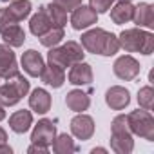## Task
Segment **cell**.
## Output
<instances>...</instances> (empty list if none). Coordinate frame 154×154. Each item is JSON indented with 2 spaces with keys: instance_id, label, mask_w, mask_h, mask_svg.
Listing matches in <instances>:
<instances>
[{
  "instance_id": "cell-22",
  "label": "cell",
  "mask_w": 154,
  "mask_h": 154,
  "mask_svg": "<svg viewBox=\"0 0 154 154\" xmlns=\"http://www.w3.org/2000/svg\"><path fill=\"white\" fill-rule=\"evenodd\" d=\"M8 11L15 22H22L24 18H27L31 15V2L29 0H15V2L9 4Z\"/></svg>"
},
{
  "instance_id": "cell-30",
  "label": "cell",
  "mask_w": 154,
  "mask_h": 154,
  "mask_svg": "<svg viewBox=\"0 0 154 154\" xmlns=\"http://www.w3.org/2000/svg\"><path fill=\"white\" fill-rule=\"evenodd\" d=\"M11 24H18V22L13 20V17L9 15L8 8H2V9H0V29H4V27H8Z\"/></svg>"
},
{
  "instance_id": "cell-32",
  "label": "cell",
  "mask_w": 154,
  "mask_h": 154,
  "mask_svg": "<svg viewBox=\"0 0 154 154\" xmlns=\"http://www.w3.org/2000/svg\"><path fill=\"white\" fill-rule=\"evenodd\" d=\"M29 154H47V147L45 145H38V143H33L29 149H27Z\"/></svg>"
},
{
  "instance_id": "cell-5",
  "label": "cell",
  "mask_w": 154,
  "mask_h": 154,
  "mask_svg": "<svg viewBox=\"0 0 154 154\" xmlns=\"http://www.w3.org/2000/svg\"><path fill=\"white\" fill-rule=\"evenodd\" d=\"M127 123L132 134L154 141V118L149 114V111H132L127 116Z\"/></svg>"
},
{
  "instance_id": "cell-29",
  "label": "cell",
  "mask_w": 154,
  "mask_h": 154,
  "mask_svg": "<svg viewBox=\"0 0 154 154\" xmlns=\"http://www.w3.org/2000/svg\"><path fill=\"white\" fill-rule=\"evenodd\" d=\"M114 2H116V0H89L91 8H93L96 13H107Z\"/></svg>"
},
{
  "instance_id": "cell-31",
  "label": "cell",
  "mask_w": 154,
  "mask_h": 154,
  "mask_svg": "<svg viewBox=\"0 0 154 154\" xmlns=\"http://www.w3.org/2000/svg\"><path fill=\"white\" fill-rule=\"evenodd\" d=\"M54 4H58L65 11H72L74 8H78L82 4V0H54Z\"/></svg>"
},
{
  "instance_id": "cell-18",
  "label": "cell",
  "mask_w": 154,
  "mask_h": 154,
  "mask_svg": "<svg viewBox=\"0 0 154 154\" xmlns=\"http://www.w3.org/2000/svg\"><path fill=\"white\" fill-rule=\"evenodd\" d=\"M132 15H134V6L131 2H127V0H120V2L111 9V18L118 26L127 24L129 20H132Z\"/></svg>"
},
{
  "instance_id": "cell-26",
  "label": "cell",
  "mask_w": 154,
  "mask_h": 154,
  "mask_svg": "<svg viewBox=\"0 0 154 154\" xmlns=\"http://www.w3.org/2000/svg\"><path fill=\"white\" fill-rule=\"evenodd\" d=\"M40 38V42H42V45H45V47H54V45H58L60 42H62V38H63V27H51L49 31H45L42 36H38Z\"/></svg>"
},
{
  "instance_id": "cell-38",
  "label": "cell",
  "mask_w": 154,
  "mask_h": 154,
  "mask_svg": "<svg viewBox=\"0 0 154 154\" xmlns=\"http://www.w3.org/2000/svg\"><path fill=\"white\" fill-rule=\"evenodd\" d=\"M127 2H131V0H127Z\"/></svg>"
},
{
  "instance_id": "cell-23",
  "label": "cell",
  "mask_w": 154,
  "mask_h": 154,
  "mask_svg": "<svg viewBox=\"0 0 154 154\" xmlns=\"http://www.w3.org/2000/svg\"><path fill=\"white\" fill-rule=\"evenodd\" d=\"M44 8H45V13H47L49 20H51L53 27H63L67 24V11L63 8H60L54 2H51L49 6H44Z\"/></svg>"
},
{
  "instance_id": "cell-14",
  "label": "cell",
  "mask_w": 154,
  "mask_h": 154,
  "mask_svg": "<svg viewBox=\"0 0 154 154\" xmlns=\"http://www.w3.org/2000/svg\"><path fill=\"white\" fill-rule=\"evenodd\" d=\"M40 78H42V82L45 85H51V87L58 89L65 82V72H63L62 67H58L54 63H49V65H44V71L40 74Z\"/></svg>"
},
{
  "instance_id": "cell-1",
  "label": "cell",
  "mask_w": 154,
  "mask_h": 154,
  "mask_svg": "<svg viewBox=\"0 0 154 154\" xmlns=\"http://www.w3.org/2000/svg\"><path fill=\"white\" fill-rule=\"evenodd\" d=\"M82 47L87 53H94V54H102V56H112L120 51V42H118L116 35H112L105 29L94 27V29L82 35Z\"/></svg>"
},
{
  "instance_id": "cell-35",
  "label": "cell",
  "mask_w": 154,
  "mask_h": 154,
  "mask_svg": "<svg viewBox=\"0 0 154 154\" xmlns=\"http://www.w3.org/2000/svg\"><path fill=\"white\" fill-rule=\"evenodd\" d=\"M4 118H6V111H4V105L0 103V122H2Z\"/></svg>"
},
{
  "instance_id": "cell-36",
  "label": "cell",
  "mask_w": 154,
  "mask_h": 154,
  "mask_svg": "<svg viewBox=\"0 0 154 154\" xmlns=\"http://www.w3.org/2000/svg\"><path fill=\"white\" fill-rule=\"evenodd\" d=\"M93 152L96 154V152H105V149H93Z\"/></svg>"
},
{
  "instance_id": "cell-33",
  "label": "cell",
  "mask_w": 154,
  "mask_h": 154,
  "mask_svg": "<svg viewBox=\"0 0 154 154\" xmlns=\"http://www.w3.org/2000/svg\"><path fill=\"white\" fill-rule=\"evenodd\" d=\"M0 152H4V154H11L13 150H11V147H9V145H6V143H0Z\"/></svg>"
},
{
  "instance_id": "cell-7",
  "label": "cell",
  "mask_w": 154,
  "mask_h": 154,
  "mask_svg": "<svg viewBox=\"0 0 154 154\" xmlns=\"http://www.w3.org/2000/svg\"><path fill=\"white\" fill-rule=\"evenodd\" d=\"M96 20H98V13L91 6H82L80 4L78 8L72 9V15H71V26L76 31L91 27L93 24H96Z\"/></svg>"
},
{
  "instance_id": "cell-16",
  "label": "cell",
  "mask_w": 154,
  "mask_h": 154,
  "mask_svg": "<svg viewBox=\"0 0 154 154\" xmlns=\"http://www.w3.org/2000/svg\"><path fill=\"white\" fill-rule=\"evenodd\" d=\"M65 103H67V107H69L71 111H74V112H82V111H87V109H89L91 98H89V94H85L84 91L74 89V91L67 93Z\"/></svg>"
},
{
  "instance_id": "cell-17",
  "label": "cell",
  "mask_w": 154,
  "mask_h": 154,
  "mask_svg": "<svg viewBox=\"0 0 154 154\" xmlns=\"http://www.w3.org/2000/svg\"><path fill=\"white\" fill-rule=\"evenodd\" d=\"M0 36H2V40L11 47H20L26 42V33L18 24H11L4 29H0Z\"/></svg>"
},
{
  "instance_id": "cell-11",
  "label": "cell",
  "mask_w": 154,
  "mask_h": 154,
  "mask_svg": "<svg viewBox=\"0 0 154 154\" xmlns=\"http://www.w3.org/2000/svg\"><path fill=\"white\" fill-rule=\"evenodd\" d=\"M15 72H18L15 53L8 47V44H0V78H9Z\"/></svg>"
},
{
  "instance_id": "cell-3",
  "label": "cell",
  "mask_w": 154,
  "mask_h": 154,
  "mask_svg": "<svg viewBox=\"0 0 154 154\" xmlns=\"http://www.w3.org/2000/svg\"><path fill=\"white\" fill-rule=\"evenodd\" d=\"M111 147L114 152L118 154H129L134 149V140H132V132L129 129L127 123V116L120 114L112 120L111 123Z\"/></svg>"
},
{
  "instance_id": "cell-20",
  "label": "cell",
  "mask_w": 154,
  "mask_h": 154,
  "mask_svg": "<svg viewBox=\"0 0 154 154\" xmlns=\"http://www.w3.org/2000/svg\"><path fill=\"white\" fill-rule=\"evenodd\" d=\"M33 125V114L26 109L17 111L15 114H11L9 118V127L17 132V134H24L26 131H29V127Z\"/></svg>"
},
{
  "instance_id": "cell-21",
  "label": "cell",
  "mask_w": 154,
  "mask_h": 154,
  "mask_svg": "<svg viewBox=\"0 0 154 154\" xmlns=\"http://www.w3.org/2000/svg\"><path fill=\"white\" fill-rule=\"evenodd\" d=\"M53 27V24H51V20H49V17H47V13H45V8H40L38 9V13L31 18V22H29V29H31V33L35 35V36H42L45 31H49Z\"/></svg>"
},
{
  "instance_id": "cell-2",
  "label": "cell",
  "mask_w": 154,
  "mask_h": 154,
  "mask_svg": "<svg viewBox=\"0 0 154 154\" xmlns=\"http://www.w3.org/2000/svg\"><path fill=\"white\" fill-rule=\"evenodd\" d=\"M120 47H123L127 53H141V54H150L154 51V35L141 31L138 27L134 29H125L118 36Z\"/></svg>"
},
{
  "instance_id": "cell-9",
  "label": "cell",
  "mask_w": 154,
  "mask_h": 154,
  "mask_svg": "<svg viewBox=\"0 0 154 154\" xmlns=\"http://www.w3.org/2000/svg\"><path fill=\"white\" fill-rule=\"evenodd\" d=\"M71 132L78 140H89L94 134V122L87 114H76L71 120Z\"/></svg>"
},
{
  "instance_id": "cell-13",
  "label": "cell",
  "mask_w": 154,
  "mask_h": 154,
  "mask_svg": "<svg viewBox=\"0 0 154 154\" xmlns=\"http://www.w3.org/2000/svg\"><path fill=\"white\" fill-rule=\"evenodd\" d=\"M22 67L29 76H40L44 71V58L35 49H29L22 54Z\"/></svg>"
},
{
  "instance_id": "cell-19",
  "label": "cell",
  "mask_w": 154,
  "mask_h": 154,
  "mask_svg": "<svg viewBox=\"0 0 154 154\" xmlns=\"http://www.w3.org/2000/svg\"><path fill=\"white\" fill-rule=\"evenodd\" d=\"M29 105L33 111L40 112V114H45L49 109H51V96L45 89H35L29 96Z\"/></svg>"
},
{
  "instance_id": "cell-34",
  "label": "cell",
  "mask_w": 154,
  "mask_h": 154,
  "mask_svg": "<svg viewBox=\"0 0 154 154\" xmlns=\"http://www.w3.org/2000/svg\"><path fill=\"white\" fill-rule=\"evenodd\" d=\"M6 140H8V134H6V131L0 127V143H6Z\"/></svg>"
},
{
  "instance_id": "cell-24",
  "label": "cell",
  "mask_w": 154,
  "mask_h": 154,
  "mask_svg": "<svg viewBox=\"0 0 154 154\" xmlns=\"http://www.w3.org/2000/svg\"><path fill=\"white\" fill-rule=\"evenodd\" d=\"M51 145H53V150H54L56 154H71V152L76 150V145H74V141H72V138H71L69 134H60V136H56Z\"/></svg>"
},
{
  "instance_id": "cell-10",
  "label": "cell",
  "mask_w": 154,
  "mask_h": 154,
  "mask_svg": "<svg viewBox=\"0 0 154 154\" xmlns=\"http://www.w3.org/2000/svg\"><path fill=\"white\" fill-rule=\"evenodd\" d=\"M93 82V69L89 63L82 62H76L71 65L69 71V84L72 85H89Z\"/></svg>"
},
{
  "instance_id": "cell-25",
  "label": "cell",
  "mask_w": 154,
  "mask_h": 154,
  "mask_svg": "<svg viewBox=\"0 0 154 154\" xmlns=\"http://www.w3.org/2000/svg\"><path fill=\"white\" fill-rule=\"evenodd\" d=\"M22 100V96L17 93V89L13 85H9L6 82V85L0 87V103L4 107H11V105H17L18 102Z\"/></svg>"
},
{
  "instance_id": "cell-27",
  "label": "cell",
  "mask_w": 154,
  "mask_h": 154,
  "mask_svg": "<svg viewBox=\"0 0 154 154\" xmlns=\"http://www.w3.org/2000/svg\"><path fill=\"white\" fill-rule=\"evenodd\" d=\"M6 80H8L9 85H13V87L17 89V93H18L22 98L29 93V82H27V78H24L20 72H15L13 76H9V78H6Z\"/></svg>"
},
{
  "instance_id": "cell-37",
  "label": "cell",
  "mask_w": 154,
  "mask_h": 154,
  "mask_svg": "<svg viewBox=\"0 0 154 154\" xmlns=\"http://www.w3.org/2000/svg\"><path fill=\"white\" fill-rule=\"evenodd\" d=\"M2 2H9V0H2Z\"/></svg>"
},
{
  "instance_id": "cell-8",
  "label": "cell",
  "mask_w": 154,
  "mask_h": 154,
  "mask_svg": "<svg viewBox=\"0 0 154 154\" xmlns=\"http://www.w3.org/2000/svg\"><path fill=\"white\" fill-rule=\"evenodd\" d=\"M54 138H56V127H54V123L51 120H40L35 125L33 134H31V141L33 143L45 145V147H49Z\"/></svg>"
},
{
  "instance_id": "cell-4",
  "label": "cell",
  "mask_w": 154,
  "mask_h": 154,
  "mask_svg": "<svg viewBox=\"0 0 154 154\" xmlns=\"http://www.w3.org/2000/svg\"><path fill=\"white\" fill-rule=\"evenodd\" d=\"M84 56H85V53H84V47L78 44V42H67V44H63L62 47H51V51L47 53V60H49V63H54V65H58V67H62V69H65V67H71L72 63H76V62H82L84 60Z\"/></svg>"
},
{
  "instance_id": "cell-15",
  "label": "cell",
  "mask_w": 154,
  "mask_h": 154,
  "mask_svg": "<svg viewBox=\"0 0 154 154\" xmlns=\"http://www.w3.org/2000/svg\"><path fill=\"white\" fill-rule=\"evenodd\" d=\"M132 20L138 27H149L152 29L154 27V8L147 2H141L140 6L134 8V15H132Z\"/></svg>"
},
{
  "instance_id": "cell-6",
  "label": "cell",
  "mask_w": 154,
  "mask_h": 154,
  "mask_svg": "<svg viewBox=\"0 0 154 154\" xmlns=\"http://www.w3.org/2000/svg\"><path fill=\"white\" fill-rule=\"evenodd\" d=\"M112 69H114V74L118 76V78H122L125 82H131V80H134L136 76L140 74V69L141 67H140V62L136 58L125 54V56H120L114 62Z\"/></svg>"
},
{
  "instance_id": "cell-28",
  "label": "cell",
  "mask_w": 154,
  "mask_h": 154,
  "mask_svg": "<svg viewBox=\"0 0 154 154\" xmlns=\"http://www.w3.org/2000/svg\"><path fill=\"white\" fill-rule=\"evenodd\" d=\"M138 103L145 111H150L154 107V89L150 85L140 89V93H138Z\"/></svg>"
},
{
  "instance_id": "cell-12",
  "label": "cell",
  "mask_w": 154,
  "mask_h": 154,
  "mask_svg": "<svg viewBox=\"0 0 154 154\" xmlns=\"http://www.w3.org/2000/svg\"><path fill=\"white\" fill-rule=\"evenodd\" d=\"M105 102H107V105H109L112 111H122V109H125V107L129 105L131 94H129V91H127L125 87L114 85V87H111V89L107 91Z\"/></svg>"
}]
</instances>
